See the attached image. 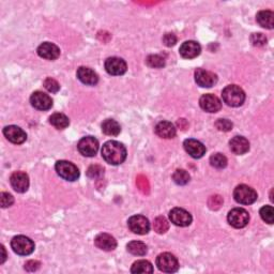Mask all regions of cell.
Masks as SVG:
<instances>
[{"label": "cell", "instance_id": "6da1fadb", "mask_svg": "<svg viewBox=\"0 0 274 274\" xmlns=\"http://www.w3.org/2000/svg\"><path fill=\"white\" fill-rule=\"evenodd\" d=\"M102 156L111 165H120L127 159V149L119 141L109 140L102 147Z\"/></svg>", "mask_w": 274, "mask_h": 274}, {"label": "cell", "instance_id": "7a4b0ae2", "mask_svg": "<svg viewBox=\"0 0 274 274\" xmlns=\"http://www.w3.org/2000/svg\"><path fill=\"white\" fill-rule=\"evenodd\" d=\"M223 101L231 107H239L241 106L245 101V93L242 90V88H240L237 85H229L224 88L222 92Z\"/></svg>", "mask_w": 274, "mask_h": 274}, {"label": "cell", "instance_id": "3957f363", "mask_svg": "<svg viewBox=\"0 0 274 274\" xmlns=\"http://www.w3.org/2000/svg\"><path fill=\"white\" fill-rule=\"evenodd\" d=\"M234 197L235 201L239 204L251 205L257 201L258 195L254 189L245 186V184H240L234 191Z\"/></svg>", "mask_w": 274, "mask_h": 274}, {"label": "cell", "instance_id": "277c9868", "mask_svg": "<svg viewBox=\"0 0 274 274\" xmlns=\"http://www.w3.org/2000/svg\"><path fill=\"white\" fill-rule=\"evenodd\" d=\"M11 248L17 255L27 256L34 251V243L28 237L16 236L12 239Z\"/></svg>", "mask_w": 274, "mask_h": 274}, {"label": "cell", "instance_id": "5b68a950", "mask_svg": "<svg viewBox=\"0 0 274 274\" xmlns=\"http://www.w3.org/2000/svg\"><path fill=\"white\" fill-rule=\"evenodd\" d=\"M57 174L67 181H75L79 178V170L68 161H58L55 165Z\"/></svg>", "mask_w": 274, "mask_h": 274}, {"label": "cell", "instance_id": "8992f818", "mask_svg": "<svg viewBox=\"0 0 274 274\" xmlns=\"http://www.w3.org/2000/svg\"><path fill=\"white\" fill-rule=\"evenodd\" d=\"M156 266L161 271L166 273H174L179 269L178 259L170 253H162L156 258Z\"/></svg>", "mask_w": 274, "mask_h": 274}, {"label": "cell", "instance_id": "52a82bcc", "mask_svg": "<svg viewBox=\"0 0 274 274\" xmlns=\"http://www.w3.org/2000/svg\"><path fill=\"white\" fill-rule=\"evenodd\" d=\"M227 220L232 227L243 228L250 222V214L245 209L235 208L229 211Z\"/></svg>", "mask_w": 274, "mask_h": 274}, {"label": "cell", "instance_id": "ba28073f", "mask_svg": "<svg viewBox=\"0 0 274 274\" xmlns=\"http://www.w3.org/2000/svg\"><path fill=\"white\" fill-rule=\"evenodd\" d=\"M128 226L130 230L136 235H146L150 230V223L143 215H133L129 218Z\"/></svg>", "mask_w": 274, "mask_h": 274}, {"label": "cell", "instance_id": "9c48e42d", "mask_svg": "<svg viewBox=\"0 0 274 274\" xmlns=\"http://www.w3.org/2000/svg\"><path fill=\"white\" fill-rule=\"evenodd\" d=\"M77 149L84 156H94L99 150V141L92 136L83 137L77 143Z\"/></svg>", "mask_w": 274, "mask_h": 274}, {"label": "cell", "instance_id": "30bf717a", "mask_svg": "<svg viewBox=\"0 0 274 274\" xmlns=\"http://www.w3.org/2000/svg\"><path fill=\"white\" fill-rule=\"evenodd\" d=\"M194 76L197 85L203 88H210L217 83L216 74L211 71L205 70V68H197Z\"/></svg>", "mask_w": 274, "mask_h": 274}, {"label": "cell", "instance_id": "8fae6325", "mask_svg": "<svg viewBox=\"0 0 274 274\" xmlns=\"http://www.w3.org/2000/svg\"><path fill=\"white\" fill-rule=\"evenodd\" d=\"M169 218L171 223H174L176 226H180V227H187L192 223V215L190 212L184 210L182 208H174L169 212Z\"/></svg>", "mask_w": 274, "mask_h": 274}, {"label": "cell", "instance_id": "7c38bea8", "mask_svg": "<svg viewBox=\"0 0 274 274\" xmlns=\"http://www.w3.org/2000/svg\"><path fill=\"white\" fill-rule=\"evenodd\" d=\"M10 183L17 193H25L29 188V177L23 171H15L10 177Z\"/></svg>", "mask_w": 274, "mask_h": 274}, {"label": "cell", "instance_id": "4fadbf2b", "mask_svg": "<svg viewBox=\"0 0 274 274\" xmlns=\"http://www.w3.org/2000/svg\"><path fill=\"white\" fill-rule=\"evenodd\" d=\"M31 105L39 111H49L53 106V100L49 94L42 91L33 92L30 98Z\"/></svg>", "mask_w": 274, "mask_h": 274}, {"label": "cell", "instance_id": "5bb4252c", "mask_svg": "<svg viewBox=\"0 0 274 274\" xmlns=\"http://www.w3.org/2000/svg\"><path fill=\"white\" fill-rule=\"evenodd\" d=\"M127 63L118 57H111L105 61V70L111 75H123L127 72Z\"/></svg>", "mask_w": 274, "mask_h": 274}, {"label": "cell", "instance_id": "9a60e30c", "mask_svg": "<svg viewBox=\"0 0 274 274\" xmlns=\"http://www.w3.org/2000/svg\"><path fill=\"white\" fill-rule=\"evenodd\" d=\"M200 105L205 112L217 113L222 108V102L214 94H204L200 100Z\"/></svg>", "mask_w": 274, "mask_h": 274}, {"label": "cell", "instance_id": "2e32d148", "mask_svg": "<svg viewBox=\"0 0 274 274\" xmlns=\"http://www.w3.org/2000/svg\"><path fill=\"white\" fill-rule=\"evenodd\" d=\"M3 135L6 137V139L15 145L23 143L27 139V134L24 132V130L16 126H8L3 129Z\"/></svg>", "mask_w": 274, "mask_h": 274}, {"label": "cell", "instance_id": "e0dca14e", "mask_svg": "<svg viewBox=\"0 0 274 274\" xmlns=\"http://www.w3.org/2000/svg\"><path fill=\"white\" fill-rule=\"evenodd\" d=\"M183 146L184 149H186V151L192 157H194V159H201L206 153V147L204 146V143L197 139L189 138L187 140H184Z\"/></svg>", "mask_w": 274, "mask_h": 274}, {"label": "cell", "instance_id": "ac0fdd59", "mask_svg": "<svg viewBox=\"0 0 274 274\" xmlns=\"http://www.w3.org/2000/svg\"><path fill=\"white\" fill-rule=\"evenodd\" d=\"M77 78L81 81V83L87 86H94L98 84L99 76L92 68L87 67H80L77 68Z\"/></svg>", "mask_w": 274, "mask_h": 274}, {"label": "cell", "instance_id": "d6986e66", "mask_svg": "<svg viewBox=\"0 0 274 274\" xmlns=\"http://www.w3.org/2000/svg\"><path fill=\"white\" fill-rule=\"evenodd\" d=\"M38 55L41 58L55 60L60 56V50L57 45L51 42H44L38 47Z\"/></svg>", "mask_w": 274, "mask_h": 274}, {"label": "cell", "instance_id": "ffe728a7", "mask_svg": "<svg viewBox=\"0 0 274 274\" xmlns=\"http://www.w3.org/2000/svg\"><path fill=\"white\" fill-rule=\"evenodd\" d=\"M180 55L186 59H194L200 56L202 47L195 41H187L180 46Z\"/></svg>", "mask_w": 274, "mask_h": 274}, {"label": "cell", "instance_id": "44dd1931", "mask_svg": "<svg viewBox=\"0 0 274 274\" xmlns=\"http://www.w3.org/2000/svg\"><path fill=\"white\" fill-rule=\"evenodd\" d=\"M94 244L98 249L106 252L114 251L117 248V241H116V239L108 234H100L99 236L95 237Z\"/></svg>", "mask_w": 274, "mask_h": 274}, {"label": "cell", "instance_id": "7402d4cb", "mask_svg": "<svg viewBox=\"0 0 274 274\" xmlns=\"http://www.w3.org/2000/svg\"><path fill=\"white\" fill-rule=\"evenodd\" d=\"M229 147L235 154L242 155L250 150V142L243 136H235L230 139Z\"/></svg>", "mask_w": 274, "mask_h": 274}, {"label": "cell", "instance_id": "603a6c76", "mask_svg": "<svg viewBox=\"0 0 274 274\" xmlns=\"http://www.w3.org/2000/svg\"><path fill=\"white\" fill-rule=\"evenodd\" d=\"M154 131L157 136H160L161 138H165V139L174 138V137L176 136V133H177L175 126L169 121L159 122L156 125Z\"/></svg>", "mask_w": 274, "mask_h": 274}, {"label": "cell", "instance_id": "cb8c5ba5", "mask_svg": "<svg viewBox=\"0 0 274 274\" xmlns=\"http://www.w3.org/2000/svg\"><path fill=\"white\" fill-rule=\"evenodd\" d=\"M257 23L267 29H273L274 27V13L270 10L259 11L256 15Z\"/></svg>", "mask_w": 274, "mask_h": 274}, {"label": "cell", "instance_id": "d4e9b609", "mask_svg": "<svg viewBox=\"0 0 274 274\" xmlns=\"http://www.w3.org/2000/svg\"><path fill=\"white\" fill-rule=\"evenodd\" d=\"M102 131L108 136H117L121 132V127L116 120L106 119L102 123Z\"/></svg>", "mask_w": 274, "mask_h": 274}, {"label": "cell", "instance_id": "484cf974", "mask_svg": "<svg viewBox=\"0 0 274 274\" xmlns=\"http://www.w3.org/2000/svg\"><path fill=\"white\" fill-rule=\"evenodd\" d=\"M50 123L53 127H55L58 130H64L70 125V120H68V118L65 114L56 113V114H53L50 117Z\"/></svg>", "mask_w": 274, "mask_h": 274}, {"label": "cell", "instance_id": "4316f807", "mask_svg": "<svg viewBox=\"0 0 274 274\" xmlns=\"http://www.w3.org/2000/svg\"><path fill=\"white\" fill-rule=\"evenodd\" d=\"M127 249L130 253H131V254H133L135 256L146 255L147 251H148L147 245L140 241H131L128 244Z\"/></svg>", "mask_w": 274, "mask_h": 274}, {"label": "cell", "instance_id": "83f0119b", "mask_svg": "<svg viewBox=\"0 0 274 274\" xmlns=\"http://www.w3.org/2000/svg\"><path fill=\"white\" fill-rule=\"evenodd\" d=\"M132 273H152L153 267L148 260H137L131 268Z\"/></svg>", "mask_w": 274, "mask_h": 274}, {"label": "cell", "instance_id": "f1b7e54d", "mask_svg": "<svg viewBox=\"0 0 274 274\" xmlns=\"http://www.w3.org/2000/svg\"><path fill=\"white\" fill-rule=\"evenodd\" d=\"M191 177L187 170L177 169L173 175V180L178 186H186L190 182Z\"/></svg>", "mask_w": 274, "mask_h": 274}, {"label": "cell", "instance_id": "f546056e", "mask_svg": "<svg viewBox=\"0 0 274 274\" xmlns=\"http://www.w3.org/2000/svg\"><path fill=\"white\" fill-rule=\"evenodd\" d=\"M210 164L213 167L222 169L227 166V157L222 153H215L210 156Z\"/></svg>", "mask_w": 274, "mask_h": 274}, {"label": "cell", "instance_id": "4dcf8cb0", "mask_svg": "<svg viewBox=\"0 0 274 274\" xmlns=\"http://www.w3.org/2000/svg\"><path fill=\"white\" fill-rule=\"evenodd\" d=\"M153 228L157 232V234L162 235V234H165V232L168 230L169 224H168L166 218L164 216H157L154 220Z\"/></svg>", "mask_w": 274, "mask_h": 274}, {"label": "cell", "instance_id": "1f68e13d", "mask_svg": "<svg viewBox=\"0 0 274 274\" xmlns=\"http://www.w3.org/2000/svg\"><path fill=\"white\" fill-rule=\"evenodd\" d=\"M146 63L150 68H160L165 66V59L161 55H150V56L147 57Z\"/></svg>", "mask_w": 274, "mask_h": 274}, {"label": "cell", "instance_id": "d6a6232c", "mask_svg": "<svg viewBox=\"0 0 274 274\" xmlns=\"http://www.w3.org/2000/svg\"><path fill=\"white\" fill-rule=\"evenodd\" d=\"M260 216H262L263 220L268 223V224H273L274 222V209L272 206H265L262 209H260Z\"/></svg>", "mask_w": 274, "mask_h": 274}, {"label": "cell", "instance_id": "836d02e7", "mask_svg": "<svg viewBox=\"0 0 274 274\" xmlns=\"http://www.w3.org/2000/svg\"><path fill=\"white\" fill-rule=\"evenodd\" d=\"M44 87L47 91H50L52 93H56L60 90V85L58 84V81L57 80H55L54 78H46L44 80Z\"/></svg>", "mask_w": 274, "mask_h": 274}, {"label": "cell", "instance_id": "e575fe53", "mask_svg": "<svg viewBox=\"0 0 274 274\" xmlns=\"http://www.w3.org/2000/svg\"><path fill=\"white\" fill-rule=\"evenodd\" d=\"M87 175L88 177L92 178V179H98V178H101L103 175H104V169L99 165H92L88 168Z\"/></svg>", "mask_w": 274, "mask_h": 274}, {"label": "cell", "instance_id": "d590c367", "mask_svg": "<svg viewBox=\"0 0 274 274\" xmlns=\"http://www.w3.org/2000/svg\"><path fill=\"white\" fill-rule=\"evenodd\" d=\"M215 127H216V129L218 130V131L229 132L230 130L232 129V127H234V125H232V122H230L227 119H218L215 122Z\"/></svg>", "mask_w": 274, "mask_h": 274}, {"label": "cell", "instance_id": "8d00e7d4", "mask_svg": "<svg viewBox=\"0 0 274 274\" xmlns=\"http://www.w3.org/2000/svg\"><path fill=\"white\" fill-rule=\"evenodd\" d=\"M251 42L254 46H265L267 44V38L263 33H253L251 37Z\"/></svg>", "mask_w": 274, "mask_h": 274}, {"label": "cell", "instance_id": "74e56055", "mask_svg": "<svg viewBox=\"0 0 274 274\" xmlns=\"http://www.w3.org/2000/svg\"><path fill=\"white\" fill-rule=\"evenodd\" d=\"M223 205V198L220 195H213L209 198L208 206L211 210H217Z\"/></svg>", "mask_w": 274, "mask_h": 274}, {"label": "cell", "instance_id": "f35d334b", "mask_svg": "<svg viewBox=\"0 0 274 274\" xmlns=\"http://www.w3.org/2000/svg\"><path fill=\"white\" fill-rule=\"evenodd\" d=\"M14 203V198L9 193H5V192H2L0 194V205H1L2 208H8L10 206L13 205Z\"/></svg>", "mask_w": 274, "mask_h": 274}, {"label": "cell", "instance_id": "ab89813d", "mask_svg": "<svg viewBox=\"0 0 274 274\" xmlns=\"http://www.w3.org/2000/svg\"><path fill=\"white\" fill-rule=\"evenodd\" d=\"M137 187L142 192L143 194H147L149 192V183L146 177L138 176L137 177Z\"/></svg>", "mask_w": 274, "mask_h": 274}, {"label": "cell", "instance_id": "60d3db41", "mask_svg": "<svg viewBox=\"0 0 274 274\" xmlns=\"http://www.w3.org/2000/svg\"><path fill=\"white\" fill-rule=\"evenodd\" d=\"M163 43L165 44L167 47L174 46L177 43V37L174 33H166L165 36L163 37Z\"/></svg>", "mask_w": 274, "mask_h": 274}, {"label": "cell", "instance_id": "b9f144b4", "mask_svg": "<svg viewBox=\"0 0 274 274\" xmlns=\"http://www.w3.org/2000/svg\"><path fill=\"white\" fill-rule=\"evenodd\" d=\"M40 266H41V264L39 262H37V260H29V262H27L25 264V270L29 271V272L37 271L40 268Z\"/></svg>", "mask_w": 274, "mask_h": 274}, {"label": "cell", "instance_id": "7bdbcfd3", "mask_svg": "<svg viewBox=\"0 0 274 274\" xmlns=\"http://www.w3.org/2000/svg\"><path fill=\"white\" fill-rule=\"evenodd\" d=\"M0 251H1V259H0V264H3L5 262V259H6V253H5V249H4V246L3 245H0Z\"/></svg>", "mask_w": 274, "mask_h": 274}, {"label": "cell", "instance_id": "ee69618b", "mask_svg": "<svg viewBox=\"0 0 274 274\" xmlns=\"http://www.w3.org/2000/svg\"><path fill=\"white\" fill-rule=\"evenodd\" d=\"M183 123H184V125H188L187 121H186V119H179V120H178V126H179L182 130H186L187 127H184V126H183Z\"/></svg>", "mask_w": 274, "mask_h": 274}]
</instances>
